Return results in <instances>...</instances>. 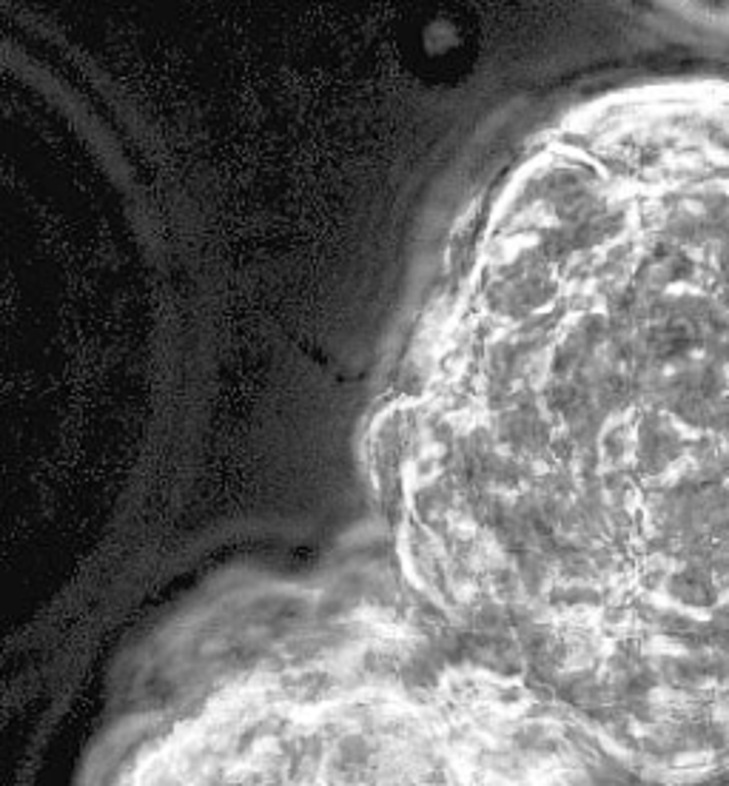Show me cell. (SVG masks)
Returning a JSON list of instances; mask_svg holds the SVG:
<instances>
[{"instance_id":"6da1fadb","label":"cell","mask_w":729,"mask_h":786,"mask_svg":"<svg viewBox=\"0 0 729 786\" xmlns=\"http://www.w3.org/2000/svg\"><path fill=\"white\" fill-rule=\"evenodd\" d=\"M655 399L624 448L473 544L536 690L641 786L729 778V77L667 146Z\"/></svg>"},{"instance_id":"7a4b0ae2","label":"cell","mask_w":729,"mask_h":786,"mask_svg":"<svg viewBox=\"0 0 729 786\" xmlns=\"http://www.w3.org/2000/svg\"><path fill=\"white\" fill-rule=\"evenodd\" d=\"M616 769L485 658L371 641L146 695L97 786H616Z\"/></svg>"}]
</instances>
